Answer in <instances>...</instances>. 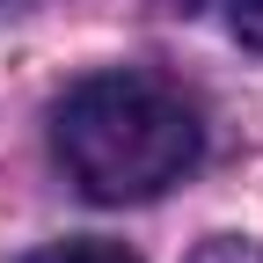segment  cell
I'll return each mask as SVG.
<instances>
[{
  "label": "cell",
  "mask_w": 263,
  "mask_h": 263,
  "mask_svg": "<svg viewBox=\"0 0 263 263\" xmlns=\"http://www.w3.org/2000/svg\"><path fill=\"white\" fill-rule=\"evenodd\" d=\"M51 154L95 205H146L168 183H183L205 154L197 103L139 66L73 81L51 103Z\"/></svg>",
  "instance_id": "obj_1"
},
{
  "label": "cell",
  "mask_w": 263,
  "mask_h": 263,
  "mask_svg": "<svg viewBox=\"0 0 263 263\" xmlns=\"http://www.w3.org/2000/svg\"><path fill=\"white\" fill-rule=\"evenodd\" d=\"M22 263H139L124 241H51V249H37V256H22Z\"/></svg>",
  "instance_id": "obj_2"
},
{
  "label": "cell",
  "mask_w": 263,
  "mask_h": 263,
  "mask_svg": "<svg viewBox=\"0 0 263 263\" xmlns=\"http://www.w3.org/2000/svg\"><path fill=\"white\" fill-rule=\"evenodd\" d=\"M190 263H263V249L256 241H241V234H219V241H205Z\"/></svg>",
  "instance_id": "obj_3"
},
{
  "label": "cell",
  "mask_w": 263,
  "mask_h": 263,
  "mask_svg": "<svg viewBox=\"0 0 263 263\" xmlns=\"http://www.w3.org/2000/svg\"><path fill=\"white\" fill-rule=\"evenodd\" d=\"M227 22L249 51H263V0H227Z\"/></svg>",
  "instance_id": "obj_4"
},
{
  "label": "cell",
  "mask_w": 263,
  "mask_h": 263,
  "mask_svg": "<svg viewBox=\"0 0 263 263\" xmlns=\"http://www.w3.org/2000/svg\"><path fill=\"white\" fill-rule=\"evenodd\" d=\"M161 8H168V15H190V8H197V0H161Z\"/></svg>",
  "instance_id": "obj_5"
},
{
  "label": "cell",
  "mask_w": 263,
  "mask_h": 263,
  "mask_svg": "<svg viewBox=\"0 0 263 263\" xmlns=\"http://www.w3.org/2000/svg\"><path fill=\"white\" fill-rule=\"evenodd\" d=\"M0 8H22V0H0Z\"/></svg>",
  "instance_id": "obj_6"
}]
</instances>
